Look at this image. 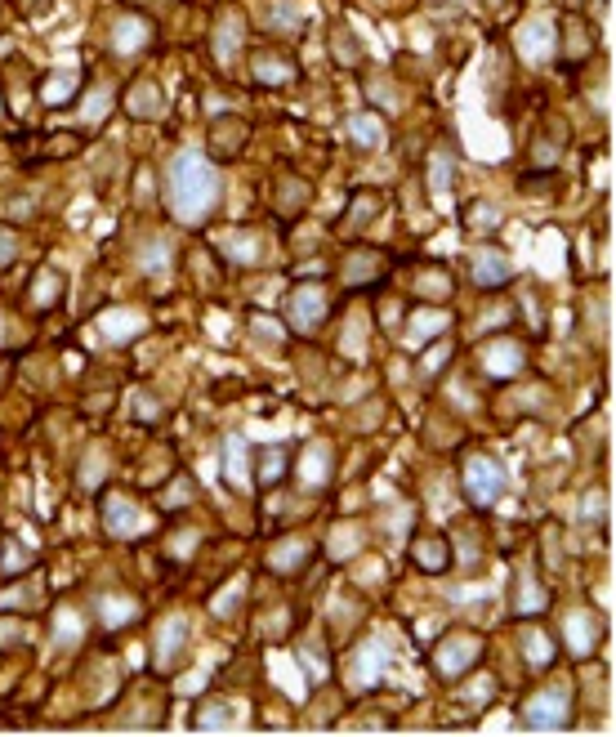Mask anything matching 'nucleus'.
Listing matches in <instances>:
<instances>
[{
    "instance_id": "nucleus-52",
    "label": "nucleus",
    "mask_w": 616,
    "mask_h": 737,
    "mask_svg": "<svg viewBox=\"0 0 616 737\" xmlns=\"http://www.w3.org/2000/svg\"><path fill=\"white\" fill-rule=\"evenodd\" d=\"M331 50H335V59H340V63H349V67L362 59V45L353 41V32H349V27H335V41H331Z\"/></svg>"
},
{
    "instance_id": "nucleus-15",
    "label": "nucleus",
    "mask_w": 616,
    "mask_h": 737,
    "mask_svg": "<svg viewBox=\"0 0 616 737\" xmlns=\"http://www.w3.org/2000/svg\"><path fill=\"white\" fill-rule=\"evenodd\" d=\"M210 50H215V63L219 67H233L242 59L246 50V18L237 14V9H224L215 23V36H210Z\"/></svg>"
},
{
    "instance_id": "nucleus-18",
    "label": "nucleus",
    "mask_w": 616,
    "mask_h": 737,
    "mask_svg": "<svg viewBox=\"0 0 616 737\" xmlns=\"http://www.w3.org/2000/svg\"><path fill=\"white\" fill-rule=\"evenodd\" d=\"M335 474V447L326 443V438H317V443H308L300 452V465H295V478H300V487L308 492H317V487H326Z\"/></svg>"
},
{
    "instance_id": "nucleus-56",
    "label": "nucleus",
    "mask_w": 616,
    "mask_h": 737,
    "mask_svg": "<svg viewBox=\"0 0 616 737\" xmlns=\"http://www.w3.org/2000/svg\"><path fill=\"white\" fill-rule=\"evenodd\" d=\"M14 255H18V233H14V228L0 224V268L14 264Z\"/></svg>"
},
{
    "instance_id": "nucleus-16",
    "label": "nucleus",
    "mask_w": 616,
    "mask_h": 737,
    "mask_svg": "<svg viewBox=\"0 0 616 737\" xmlns=\"http://www.w3.org/2000/svg\"><path fill=\"white\" fill-rule=\"evenodd\" d=\"M554 41H558L554 18H545V14L527 18V23L514 32V45H518V54H523L527 63H545V59H554Z\"/></svg>"
},
{
    "instance_id": "nucleus-48",
    "label": "nucleus",
    "mask_w": 616,
    "mask_h": 737,
    "mask_svg": "<svg viewBox=\"0 0 616 737\" xmlns=\"http://www.w3.org/2000/svg\"><path fill=\"white\" fill-rule=\"evenodd\" d=\"M192 496H197V487H192V478H188V474H179L175 483H170L166 492H161V501H157V505H161V510H166V514H179V510H184V505H192Z\"/></svg>"
},
{
    "instance_id": "nucleus-53",
    "label": "nucleus",
    "mask_w": 616,
    "mask_h": 737,
    "mask_svg": "<svg viewBox=\"0 0 616 737\" xmlns=\"http://www.w3.org/2000/svg\"><path fill=\"white\" fill-rule=\"evenodd\" d=\"M442 367H451V340L447 344H429V353H425V362H420V371H425V376H438Z\"/></svg>"
},
{
    "instance_id": "nucleus-35",
    "label": "nucleus",
    "mask_w": 616,
    "mask_h": 737,
    "mask_svg": "<svg viewBox=\"0 0 616 737\" xmlns=\"http://www.w3.org/2000/svg\"><path fill=\"white\" fill-rule=\"evenodd\" d=\"M447 545H451V554H456V568L465 572V577H474V572H478V559H483V536H478L474 528H460Z\"/></svg>"
},
{
    "instance_id": "nucleus-1",
    "label": "nucleus",
    "mask_w": 616,
    "mask_h": 737,
    "mask_svg": "<svg viewBox=\"0 0 616 737\" xmlns=\"http://www.w3.org/2000/svg\"><path fill=\"white\" fill-rule=\"evenodd\" d=\"M219 197H224V179H219L215 161L206 152H179L166 170V210L179 224H206L215 215Z\"/></svg>"
},
{
    "instance_id": "nucleus-19",
    "label": "nucleus",
    "mask_w": 616,
    "mask_h": 737,
    "mask_svg": "<svg viewBox=\"0 0 616 737\" xmlns=\"http://www.w3.org/2000/svg\"><path fill=\"white\" fill-rule=\"evenodd\" d=\"M139 599L134 595H121V590H103V595H94V603H90V617L99 621L103 630H121V626H130V621H139Z\"/></svg>"
},
{
    "instance_id": "nucleus-29",
    "label": "nucleus",
    "mask_w": 616,
    "mask_h": 737,
    "mask_svg": "<svg viewBox=\"0 0 616 737\" xmlns=\"http://www.w3.org/2000/svg\"><path fill=\"white\" fill-rule=\"evenodd\" d=\"M286 474H291V452H286V447H264V452H255V469H250L255 487H277Z\"/></svg>"
},
{
    "instance_id": "nucleus-23",
    "label": "nucleus",
    "mask_w": 616,
    "mask_h": 737,
    "mask_svg": "<svg viewBox=\"0 0 616 737\" xmlns=\"http://www.w3.org/2000/svg\"><path fill=\"white\" fill-rule=\"evenodd\" d=\"M250 76H255V85H268V90H282V85L295 81V59L282 50H259L255 59H250Z\"/></svg>"
},
{
    "instance_id": "nucleus-10",
    "label": "nucleus",
    "mask_w": 616,
    "mask_h": 737,
    "mask_svg": "<svg viewBox=\"0 0 616 737\" xmlns=\"http://www.w3.org/2000/svg\"><path fill=\"white\" fill-rule=\"evenodd\" d=\"M184 657H188V617L184 612H170L157 626V635H152V666H157L161 675H170Z\"/></svg>"
},
{
    "instance_id": "nucleus-9",
    "label": "nucleus",
    "mask_w": 616,
    "mask_h": 737,
    "mask_svg": "<svg viewBox=\"0 0 616 737\" xmlns=\"http://www.w3.org/2000/svg\"><path fill=\"white\" fill-rule=\"evenodd\" d=\"M219 255H224L228 264H237V268H259V264H268V255H273V242H268V233H259V228L237 224V228L224 233Z\"/></svg>"
},
{
    "instance_id": "nucleus-24",
    "label": "nucleus",
    "mask_w": 616,
    "mask_h": 737,
    "mask_svg": "<svg viewBox=\"0 0 616 737\" xmlns=\"http://www.w3.org/2000/svg\"><path fill=\"white\" fill-rule=\"evenodd\" d=\"M407 554H411V563H416L420 572H429V577H438V572L451 568V545H447V536H438V532L411 536Z\"/></svg>"
},
{
    "instance_id": "nucleus-57",
    "label": "nucleus",
    "mask_w": 616,
    "mask_h": 737,
    "mask_svg": "<svg viewBox=\"0 0 616 737\" xmlns=\"http://www.w3.org/2000/svg\"><path fill=\"white\" fill-rule=\"evenodd\" d=\"M0 112H5V99H0Z\"/></svg>"
},
{
    "instance_id": "nucleus-43",
    "label": "nucleus",
    "mask_w": 616,
    "mask_h": 737,
    "mask_svg": "<svg viewBox=\"0 0 616 737\" xmlns=\"http://www.w3.org/2000/svg\"><path fill=\"white\" fill-rule=\"evenodd\" d=\"M224 474L233 487H250V465H246V443L242 438H228L224 443Z\"/></svg>"
},
{
    "instance_id": "nucleus-37",
    "label": "nucleus",
    "mask_w": 616,
    "mask_h": 737,
    "mask_svg": "<svg viewBox=\"0 0 616 737\" xmlns=\"http://www.w3.org/2000/svg\"><path fill=\"white\" fill-rule=\"evenodd\" d=\"M362 90H367V99H371L380 112H389V117H393V112H402V90H398V85H393L384 72H371L367 81H362Z\"/></svg>"
},
{
    "instance_id": "nucleus-51",
    "label": "nucleus",
    "mask_w": 616,
    "mask_h": 737,
    "mask_svg": "<svg viewBox=\"0 0 616 737\" xmlns=\"http://www.w3.org/2000/svg\"><path fill=\"white\" fill-rule=\"evenodd\" d=\"M451 175H456V166H451L447 157H433V166H429V193L433 197H442V193H451Z\"/></svg>"
},
{
    "instance_id": "nucleus-6",
    "label": "nucleus",
    "mask_w": 616,
    "mask_h": 737,
    "mask_svg": "<svg viewBox=\"0 0 616 737\" xmlns=\"http://www.w3.org/2000/svg\"><path fill=\"white\" fill-rule=\"evenodd\" d=\"M527 367V344L518 335H492L478 344V371L492 380H514Z\"/></svg>"
},
{
    "instance_id": "nucleus-40",
    "label": "nucleus",
    "mask_w": 616,
    "mask_h": 737,
    "mask_svg": "<svg viewBox=\"0 0 616 737\" xmlns=\"http://www.w3.org/2000/svg\"><path fill=\"white\" fill-rule=\"evenodd\" d=\"M500 224H505V219H500V210L492 206V201H469V206H465V233L469 237L496 233Z\"/></svg>"
},
{
    "instance_id": "nucleus-28",
    "label": "nucleus",
    "mask_w": 616,
    "mask_h": 737,
    "mask_svg": "<svg viewBox=\"0 0 616 737\" xmlns=\"http://www.w3.org/2000/svg\"><path fill=\"white\" fill-rule=\"evenodd\" d=\"M148 41H152V23L143 14H134V9H125L117 18V27H112V50L139 54V50H148Z\"/></svg>"
},
{
    "instance_id": "nucleus-38",
    "label": "nucleus",
    "mask_w": 616,
    "mask_h": 737,
    "mask_svg": "<svg viewBox=\"0 0 616 737\" xmlns=\"http://www.w3.org/2000/svg\"><path fill=\"white\" fill-rule=\"evenodd\" d=\"M456 697L460 702H469V706H492L496 702V679L492 675H460L456 679Z\"/></svg>"
},
{
    "instance_id": "nucleus-55",
    "label": "nucleus",
    "mask_w": 616,
    "mask_h": 737,
    "mask_svg": "<svg viewBox=\"0 0 616 737\" xmlns=\"http://www.w3.org/2000/svg\"><path fill=\"white\" fill-rule=\"evenodd\" d=\"M179 541H166V554H175V559H188L192 554V545L201 541V532H192V528H184V532H175Z\"/></svg>"
},
{
    "instance_id": "nucleus-22",
    "label": "nucleus",
    "mask_w": 616,
    "mask_h": 737,
    "mask_svg": "<svg viewBox=\"0 0 616 737\" xmlns=\"http://www.w3.org/2000/svg\"><path fill=\"white\" fill-rule=\"evenodd\" d=\"M304 206H308V179H300V175H277L273 179V215L282 219V224H291V219H300L304 215Z\"/></svg>"
},
{
    "instance_id": "nucleus-44",
    "label": "nucleus",
    "mask_w": 616,
    "mask_h": 737,
    "mask_svg": "<svg viewBox=\"0 0 616 737\" xmlns=\"http://www.w3.org/2000/svg\"><path fill=\"white\" fill-rule=\"evenodd\" d=\"M36 94H41V103H50V108H63V103L76 94V76L72 72H50Z\"/></svg>"
},
{
    "instance_id": "nucleus-12",
    "label": "nucleus",
    "mask_w": 616,
    "mask_h": 737,
    "mask_svg": "<svg viewBox=\"0 0 616 737\" xmlns=\"http://www.w3.org/2000/svg\"><path fill=\"white\" fill-rule=\"evenodd\" d=\"M554 32H558V41H554L558 63L581 67V63L594 54V32H590V23H585L581 14H563V18L554 23Z\"/></svg>"
},
{
    "instance_id": "nucleus-8",
    "label": "nucleus",
    "mask_w": 616,
    "mask_h": 737,
    "mask_svg": "<svg viewBox=\"0 0 616 737\" xmlns=\"http://www.w3.org/2000/svg\"><path fill=\"white\" fill-rule=\"evenodd\" d=\"M326 313H331V295H326L322 282H300L291 291V300H286V322H291V331H322Z\"/></svg>"
},
{
    "instance_id": "nucleus-25",
    "label": "nucleus",
    "mask_w": 616,
    "mask_h": 737,
    "mask_svg": "<svg viewBox=\"0 0 616 737\" xmlns=\"http://www.w3.org/2000/svg\"><path fill=\"white\" fill-rule=\"evenodd\" d=\"M550 608V590L536 581V568H518L514 577V617H541V612Z\"/></svg>"
},
{
    "instance_id": "nucleus-34",
    "label": "nucleus",
    "mask_w": 616,
    "mask_h": 737,
    "mask_svg": "<svg viewBox=\"0 0 616 737\" xmlns=\"http://www.w3.org/2000/svg\"><path fill=\"white\" fill-rule=\"evenodd\" d=\"M367 545V536H362V523H335L331 536H326V554H331L335 563L340 559H353V554Z\"/></svg>"
},
{
    "instance_id": "nucleus-42",
    "label": "nucleus",
    "mask_w": 616,
    "mask_h": 737,
    "mask_svg": "<svg viewBox=\"0 0 616 737\" xmlns=\"http://www.w3.org/2000/svg\"><path fill=\"white\" fill-rule=\"evenodd\" d=\"M233 702H206L197 706V715H192V724H197L201 733H219V729H233Z\"/></svg>"
},
{
    "instance_id": "nucleus-39",
    "label": "nucleus",
    "mask_w": 616,
    "mask_h": 737,
    "mask_svg": "<svg viewBox=\"0 0 616 737\" xmlns=\"http://www.w3.org/2000/svg\"><path fill=\"white\" fill-rule=\"evenodd\" d=\"M375 215H380V193H371V188L353 193L349 197V219H344V233H358V228H367Z\"/></svg>"
},
{
    "instance_id": "nucleus-30",
    "label": "nucleus",
    "mask_w": 616,
    "mask_h": 737,
    "mask_svg": "<svg viewBox=\"0 0 616 737\" xmlns=\"http://www.w3.org/2000/svg\"><path fill=\"white\" fill-rule=\"evenodd\" d=\"M246 139H250V126L242 117H219L215 121V130H210V148H215V157H237V152L246 148Z\"/></svg>"
},
{
    "instance_id": "nucleus-4",
    "label": "nucleus",
    "mask_w": 616,
    "mask_h": 737,
    "mask_svg": "<svg viewBox=\"0 0 616 737\" xmlns=\"http://www.w3.org/2000/svg\"><path fill=\"white\" fill-rule=\"evenodd\" d=\"M460 483H465V501L474 505V510H492V505L505 496V465L496 461V456H469L465 469H460Z\"/></svg>"
},
{
    "instance_id": "nucleus-11",
    "label": "nucleus",
    "mask_w": 616,
    "mask_h": 737,
    "mask_svg": "<svg viewBox=\"0 0 616 737\" xmlns=\"http://www.w3.org/2000/svg\"><path fill=\"white\" fill-rule=\"evenodd\" d=\"M558 626H563V644H567V653L581 657V662H585V657H594V648H599V639H603V621L594 617V612L585 608V603L567 608Z\"/></svg>"
},
{
    "instance_id": "nucleus-21",
    "label": "nucleus",
    "mask_w": 616,
    "mask_h": 737,
    "mask_svg": "<svg viewBox=\"0 0 616 737\" xmlns=\"http://www.w3.org/2000/svg\"><path fill=\"white\" fill-rule=\"evenodd\" d=\"M451 327V313L447 309H438V304H425V309H416L407 318V331H402V344L407 349H425L429 340H438L442 331Z\"/></svg>"
},
{
    "instance_id": "nucleus-5",
    "label": "nucleus",
    "mask_w": 616,
    "mask_h": 737,
    "mask_svg": "<svg viewBox=\"0 0 616 737\" xmlns=\"http://www.w3.org/2000/svg\"><path fill=\"white\" fill-rule=\"evenodd\" d=\"M99 523L112 541H139L148 532V514L130 492H108L99 501Z\"/></svg>"
},
{
    "instance_id": "nucleus-31",
    "label": "nucleus",
    "mask_w": 616,
    "mask_h": 737,
    "mask_svg": "<svg viewBox=\"0 0 616 737\" xmlns=\"http://www.w3.org/2000/svg\"><path fill=\"white\" fill-rule=\"evenodd\" d=\"M518 653L527 657V666L545 670V666L554 662V653H558V648H554V639L545 635V630H536V626H523V630H518Z\"/></svg>"
},
{
    "instance_id": "nucleus-14",
    "label": "nucleus",
    "mask_w": 616,
    "mask_h": 737,
    "mask_svg": "<svg viewBox=\"0 0 616 737\" xmlns=\"http://www.w3.org/2000/svg\"><path fill=\"white\" fill-rule=\"evenodd\" d=\"M313 554H317V545L308 541V536H277V541L268 545L264 563L273 577H295V572H304L308 563H313Z\"/></svg>"
},
{
    "instance_id": "nucleus-47",
    "label": "nucleus",
    "mask_w": 616,
    "mask_h": 737,
    "mask_svg": "<svg viewBox=\"0 0 616 737\" xmlns=\"http://www.w3.org/2000/svg\"><path fill=\"white\" fill-rule=\"evenodd\" d=\"M112 85H94V94H85V108H81V121L85 126H103L108 121V112H112Z\"/></svg>"
},
{
    "instance_id": "nucleus-27",
    "label": "nucleus",
    "mask_w": 616,
    "mask_h": 737,
    "mask_svg": "<svg viewBox=\"0 0 616 737\" xmlns=\"http://www.w3.org/2000/svg\"><path fill=\"white\" fill-rule=\"evenodd\" d=\"M125 112L139 117V121H161V117H166V94H161V85L148 81V76L134 81L130 94H125Z\"/></svg>"
},
{
    "instance_id": "nucleus-26",
    "label": "nucleus",
    "mask_w": 616,
    "mask_h": 737,
    "mask_svg": "<svg viewBox=\"0 0 616 737\" xmlns=\"http://www.w3.org/2000/svg\"><path fill=\"white\" fill-rule=\"evenodd\" d=\"M143 331H148V322L134 309H103L99 313V335L108 344H130V340H139Z\"/></svg>"
},
{
    "instance_id": "nucleus-3",
    "label": "nucleus",
    "mask_w": 616,
    "mask_h": 737,
    "mask_svg": "<svg viewBox=\"0 0 616 737\" xmlns=\"http://www.w3.org/2000/svg\"><path fill=\"white\" fill-rule=\"evenodd\" d=\"M518 715H523V729H532V733L567 729V720H572V688L567 684L536 688V693H527V702H523Z\"/></svg>"
},
{
    "instance_id": "nucleus-46",
    "label": "nucleus",
    "mask_w": 616,
    "mask_h": 737,
    "mask_svg": "<svg viewBox=\"0 0 616 737\" xmlns=\"http://www.w3.org/2000/svg\"><path fill=\"white\" fill-rule=\"evenodd\" d=\"M242 603H246V577H237L233 586H224L215 599H210V612H215L219 621H228V617H237V612H242Z\"/></svg>"
},
{
    "instance_id": "nucleus-33",
    "label": "nucleus",
    "mask_w": 616,
    "mask_h": 737,
    "mask_svg": "<svg viewBox=\"0 0 616 737\" xmlns=\"http://www.w3.org/2000/svg\"><path fill=\"white\" fill-rule=\"evenodd\" d=\"M411 291H416L425 304H442L451 295V273L442 264H425L416 273V286H411Z\"/></svg>"
},
{
    "instance_id": "nucleus-41",
    "label": "nucleus",
    "mask_w": 616,
    "mask_h": 737,
    "mask_svg": "<svg viewBox=\"0 0 616 737\" xmlns=\"http://www.w3.org/2000/svg\"><path fill=\"white\" fill-rule=\"evenodd\" d=\"M349 139L358 143V148H380V143H384V121L375 117V112H353V117H349Z\"/></svg>"
},
{
    "instance_id": "nucleus-54",
    "label": "nucleus",
    "mask_w": 616,
    "mask_h": 737,
    "mask_svg": "<svg viewBox=\"0 0 616 737\" xmlns=\"http://www.w3.org/2000/svg\"><path fill=\"white\" fill-rule=\"evenodd\" d=\"M18 603H27V608H36L41 603V595H36L32 586H18V590H9L5 599H0V608H9V612H18Z\"/></svg>"
},
{
    "instance_id": "nucleus-7",
    "label": "nucleus",
    "mask_w": 616,
    "mask_h": 737,
    "mask_svg": "<svg viewBox=\"0 0 616 737\" xmlns=\"http://www.w3.org/2000/svg\"><path fill=\"white\" fill-rule=\"evenodd\" d=\"M389 268H393L389 251H380V246H353V251H344V260H340V286L362 291V286L384 282Z\"/></svg>"
},
{
    "instance_id": "nucleus-32",
    "label": "nucleus",
    "mask_w": 616,
    "mask_h": 737,
    "mask_svg": "<svg viewBox=\"0 0 616 737\" xmlns=\"http://www.w3.org/2000/svg\"><path fill=\"white\" fill-rule=\"evenodd\" d=\"M27 300H32L41 313H45V309H54V304L63 300V273H59V268H50V264H45V268H36V277H32V291H27Z\"/></svg>"
},
{
    "instance_id": "nucleus-17",
    "label": "nucleus",
    "mask_w": 616,
    "mask_h": 737,
    "mask_svg": "<svg viewBox=\"0 0 616 737\" xmlns=\"http://www.w3.org/2000/svg\"><path fill=\"white\" fill-rule=\"evenodd\" d=\"M469 273H474V286H478V291L496 295L500 286L514 282V260H509V255L500 251V246H483V251L474 255V268H469Z\"/></svg>"
},
{
    "instance_id": "nucleus-50",
    "label": "nucleus",
    "mask_w": 616,
    "mask_h": 737,
    "mask_svg": "<svg viewBox=\"0 0 616 737\" xmlns=\"http://www.w3.org/2000/svg\"><path fill=\"white\" fill-rule=\"evenodd\" d=\"M27 639H32V630L23 626L18 617H0V653H9V648H23Z\"/></svg>"
},
{
    "instance_id": "nucleus-20",
    "label": "nucleus",
    "mask_w": 616,
    "mask_h": 737,
    "mask_svg": "<svg viewBox=\"0 0 616 737\" xmlns=\"http://www.w3.org/2000/svg\"><path fill=\"white\" fill-rule=\"evenodd\" d=\"M259 23H264L268 36H295V32H304L308 9L300 5V0H264Z\"/></svg>"
},
{
    "instance_id": "nucleus-2",
    "label": "nucleus",
    "mask_w": 616,
    "mask_h": 737,
    "mask_svg": "<svg viewBox=\"0 0 616 737\" xmlns=\"http://www.w3.org/2000/svg\"><path fill=\"white\" fill-rule=\"evenodd\" d=\"M487 653V639L478 630H447L438 644L429 648V666L442 684H456L460 675H469Z\"/></svg>"
},
{
    "instance_id": "nucleus-45",
    "label": "nucleus",
    "mask_w": 616,
    "mask_h": 737,
    "mask_svg": "<svg viewBox=\"0 0 616 737\" xmlns=\"http://www.w3.org/2000/svg\"><path fill=\"white\" fill-rule=\"evenodd\" d=\"M85 639V621L76 617L72 608H59L54 612V644L59 648H76Z\"/></svg>"
},
{
    "instance_id": "nucleus-13",
    "label": "nucleus",
    "mask_w": 616,
    "mask_h": 737,
    "mask_svg": "<svg viewBox=\"0 0 616 737\" xmlns=\"http://www.w3.org/2000/svg\"><path fill=\"white\" fill-rule=\"evenodd\" d=\"M384 670H389V644H384L380 635L362 639V644L353 648V657H349V684L353 688H375L384 679Z\"/></svg>"
},
{
    "instance_id": "nucleus-49",
    "label": "nucleus",
    "mask_w": 616,
    "mask_h": 737,
    "mask_svg": "<svg viewBox=\"0 0 616 737\" xmlns=\"http://www.w3.org/2000/svg\"><path fill=\"white\" fill-rule=\"evenodd\" d=\"M27 568H32V554H27V550H18L14 541H5V559H0V577H5V581H14V577H23Z\"/></svg>"
},
{
    "instance_id": "nucleus-36",
    "label": "nucleus",
    "mask_w": 616,
    "mask_h": 737,
    "mask_svg": "<svg viewBox=\"0 0 616 737\" xmlns=\"http://www.w3.org/2000/svg\"><path fill=\"white\" fill-rule=\"evenodd\" d=\"M563 143H567V126H563V121H554V134H550V130L536 134L532 166H536V170H554L558 157H563Z\"/></svg>"
}]
</instances>
